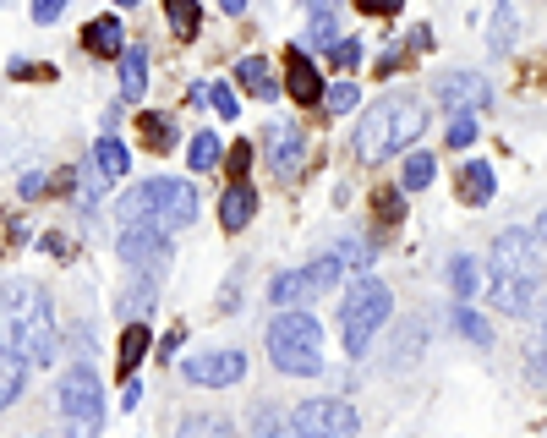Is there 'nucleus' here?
<instances>
[{
    "instance_id": "603ef678",
    "label": "nucleus",
    "mask_w": 547,
    "mask_h": 438,
    "mask_svg": "<svg viewBox=\"0 0 547 438\" xmlns=\"http://www.w3.org/2000/svg\"><path fill=\"white\" fill-rule=\"evenodd\" d=\"M115 6H143V0H115Z\"/></svg>"
},
{
    "instance_id": "09e8293b",
    "label": "nucleus",
    "mask_w": 547,
    "mask_h": 438,
    "mask_svg": "<svg viewBox=\"0 0 547 438\" xmlns=\"http://www.w3.org/2000/svg\"><path fill=\"white\" fill-rule=\"evenodd\" d=\"M531 367L547 378V307H542V351H537V362H531Z\"/></svg>"
},
{
    "instance_id": "4c0bfd02",
    "label": "nucleus",
    "mask_w": 547,
    "mask_h": 438,
    "mask_svg": "<svg viewBox=\"0 0 547 438\" xmlns=\"http://www.w3.org/2000/svg\"><path fill=\"white\" fill-rule=\"evenodd\" d=\"M181 433H230V417H186Z\"/></svg>"
},
{
    "instance_id": "9b49d317",
    "label": "nucleus",
    "mask_w": 547,
    "mask_h": 438,
    "mask_svg": "<svg viewBox=\"0 0 547 438\" xmlns=\"http://www.w3.org/2000/svg\"><path fill=\"white\" fill-rule=\"evenodd\" d=\"M263 159H269L274 176H301V165H307V132L296 121H274L263 132Z\"/></svg>"
},
{
    "instance_id": "39448f33",
    "label": "nucleus",
    "mask_w": 547,
    "mask_h": 438,
    "mask_svg": "<svg viewBox=\"0 0 547 438\" xmlns=\"http://www.w3.org/2000/svg\"><path fill=\"white\" fill-rule=\"evenodd\" d=\"M159 219V225H170V230H181V225H192L197 219V192H192V181H176V176H159V181H143V187H132L121 198V225L126 219Z\"/></svg>"
},
{
    "instance_id": "de8ad7c7",
    "label": "nucleus",
    "mask_w": 547,
    "mask_h": 438,
    "mask_svg": "<svg viewBox=\"0 0 547 438\" xmlns=\"http://www.w3.org/2000/svg\"><path fill=\"white\" fill-rule=\"evenodd\" d=\"M121 406H126V411H137V406H143V384H137V378H132V384H126Z\"/></svg>"
},
{
    "instance_id": "6ab92c4d",
    "label": "nucleus",
    "mask_w": 547,
    "mask_h": 438,
    "mask_svg": "<svg viewBox=\"0 0 547 438\" xmlns=\"http://www.w3.org/2000/svg\"><path fill=\"white\" fill-rule=\"evenodd\" d=\"M83 50H88V55H99V61L121 55V50H126V39H121V22H115V17H93L88 28H83Z\"/></svg>"
},
{
    "instance_id": "c9c22d12",
    "label": "nucleus",
    "mask_w": 547,
    "mask_h": 438,
    "mask_svg": "<svg viewBox=\"0 0 547 438\" xmlns=\"http://www.w3.org/2000/svg\"><path fill=\"white\" fill-rule=\"evenodd\" d=\"M334 252H340V258H345V269H356V274H362L367 263H372V247H367V241H340Z\"/></svg>"
},
{
    "instance_id": "f3484780",
    "label": "nucleus",
    "mask_w": 547,
    "mask_h": 438,
    "mask_svg": "<svg viewBox=\"0 0 547 438\" xmlns=\"http://www.w3.org/2000/svg\"><path fill=\"white\" fill-rule=\"evenodd\" d=\"M22 384H28V356L22 351H11L6 340H0V406H17V395H22Z\"/></svg>"
},
{
    "instance_id": "f257e3e1",
    "label": "nucleus",
    "mask_w": 547,
    "mask_h": 438,
    "mask_svg": "<svg viewBox=\"0 0 547 438\" xmlns=\"http://www.w3.org/2000/svg\"><path fill=\"white\" fill-rule=\"evenodd\" d=\"M0 340L22 351L33 367H50L61 356V334H55V307L50 291L33 280H0Z\"/></svg>"
},
{
    "instance_id": "393cba45",
    "label": "nucleus",
    "mask_w": 547,
    "mask_h": 438,
    "mask_svg": "<svg viewBox=\"0 0 547 438\" xmlns=\"http://www.w3.org/2000/svg\"><path fill=\"white\" fill-rule=\"evenodd\" d=\"M307 44H318V50H334V6L329 0H318L307 17Z\"/></svg>"
},
{
    "instance_id": "f03ea898",
    "label": "nucleus",
    "mask_w": 547,
    "mask_h": 438,
    "mask_svg": "<svg viewBox=\"0 0 547 438\" xmlns=\"http://www.w3.org/2000/svg\"><path fill=\"white\" fill-rule=\"evenodd\" d=\"M422 126H427V110L416 105V99H405V94L378 99V105L362 110V121H356L351 154L362 159V165H383V159L405 154V143H416Z\"/></svg>"
},
{
    "instance_id": "f704fd0d",
    "label": "nucleus",
    "mask_w": 547,
    "mask_h": 438,
    "mask_svg": "<svg viewBox=\"0 0 547 438\" xmlns=\"http://www.w3.org/2000/svg\"><path fill=\"white\" fill-rule=\"evenodd\" d=\"M334 66H345V72H356L362 66V39H334Z\"/></svg>"
},
{
    "instance_id": "a878e982",
    "label": "nucleus",
    "mask_w": 547,
    "mask_h": 438,
    "mask_svg": "<svg viewBox=\"0 0 547 438\" xmlns=\"http://www.w3.org/2000/svg\"><path fill=\"white\" fill-rule=\"evenodd\" d=\"M476 285H482V274H476V258H465V252H455V258H449V291H455L460 302H465V296H471Z\"/></svg>"
},
{
    "instance_id": "864d4df0",
    "label": "nucleus",
    "mask_w": 547,
    "mask_h": 438,
    "mask_svg": "<svg viewBox=\"0 0 547 438\" xmlns=\"http://www.w3.org/2000/svg\"><path fill=\"white\" fill-rule=\"evenodd\" d=\"M307 6H318V0H307Z\"/></svg>"
},
{
    "instance_id": "a19ab883",
    "label": "nucleus",
    "mask_w": 547,
    "mask_h": 438,
    "mask_svg": "<svg viewBox=\"0 0 547 438\" xmlns=\"http://www.w3.org/2000/svg\"><path fill=\"white\" fill-rule=\"evenodd\" d=\"M61 11H66V0H33V22H39V28H50Z\"/></svg>"
},
{
    "instance_id": "ddd939ff",
    "label": "nucleus",
    "mask_w": 547,
    "mask_h": 438,
    "mask_svg": "<svg viewBox=\"0 0 547 438\" xmlns=\"http://www.w3.org/2000/svg\"><path fill=\"white\" fill-rule=\"evenodd\" d=\"M285 94L296 99V105H318L323 99V77H318V66H312L307 44L285 50Z\"/></svg>"
},
{
    "instance_id": "2f4dec72",
    "label": "nucleus",
    "mask_w": 547,
    "mask_h": 438,
    "mask_svg": "<svg viewBox=\"0 0 547 438\" xmlns=\"http://www.w3.org/2000/svg\"><path fill=\"white\" fill-rule=\"evenodd\" d=\"M487 44H493V50H509V44H515V6H498V11H493Z\"/></svg>"
},
{
    "instance_id": "4468645a",
    "label": "nucleus",
    "mask_w": 547,
    "mask_h": 438,
    "mask_svg": "<svg viewBox=\"0 0 547 438\" xmlns=\"http://www.w3.org/2000/svg\"><path fill=\"white\" fill-rule=\"evenodd\" d=\"M487 291H493L498 313H515V318H526L531 302H537V280H520V274H509V269H493Z\"/></svg>"
},
{
    "instance_id": "c03bdc74",
    "label": "nucleus",
    "mask_w": 547,
    "mask_h": 438,
    "mask_svg": "<svg viewBox=\"0 0 547 438\" xmlns=\"http://www.w3.org/2000/svg\"><path fill=\"white\" fill-rule=\"evenodd\" d=\"M356 6H362L367 17H394V11L405 6V0H356Z\"/></svg>"
},
{
    "instance_id": "e433bc0d",
    "label": "nucleus",
    "mask_w": 547,
    "mask_h": 438,
    "mask_svg": "<svg viewBox=\"0 0 547 438\" xmlns=\"http://www.w3.org/2000/svg\"><path fill=\"white\" fill-rule=\"evenodd\" d=\"M208 105H214L219 115H225V121H236V115H241L236 94H230V83H214V88H208Z\"/></svg>"
},
{
    "instance_id": "423d86ee",
    "label": "nucleus",
    "mask_w": 547,
    "mask_h": 438,
    "mask_svg": "<svg viewBox=\"0 0 547 438\" xmlns=\"http://www.w3.org/2000/svg\"><path fill=\"white\" fill-rule=\"evenodd\" d=\"M55 406L66 411V422L72 428H99L104 422V389H99V373L93 367H66L61 384H55Z\"/></svg>"
},
{
    "instance_id": "dca6fc26",
    "label": "nucleus",
    "mask_w": 547,
    "mask_h": 438,
    "mask_svg": "<svg viewBox=\"0 0 547 438\" xmlns=\"http://www.w3.org/2000/svg\"><path fill=\"white\" fill-rule=\"evenodd\" d=\"M252 214H258V192H252L247 181H230L225 198H219V225H225V230H247Z\"/></svg>"
},
{
    "instance_id": "473e14b6",
    "label": "nucleus",
    "mask_w": 547,
    "mask_h": 438,
    "mask_svg": "<svg viewBox=\"0 0 547 438\" xmlns=\"http://www.w3.org/2000/svg\"><path fill=\"white\" fill-rule=\"evenodd\" d=\"M148 307H154V280L132 285V291L121 296V313H126V324H132V318H148Z\"/></svg>"
},
{
    "instance_id": "f8f14e48",
    "label": "nucleus",
    "mask_w": 547,
    "mask_h": 438,
    "mask_svg": "<svg viewBox=\"0 0 547 438\" xmlns=\"http://www.w3.org/2000/svg\"><path fill=\"white\" fill-rule=\"evenodd\" d=\"M438 99H444V110H487L493 105V88H487L482 72H444L438 77Z\"/></svg>"
},
{
    "instance_id": "8fccbe9b",
    "label": "nucleus",
    "mask_w": 547,
    "mask_h": 438,
    "mask_svg": "<svg viewBox=\"0 0 547 438\" xmlns=\"http://www.w3.org/2000/svg\"><path fill=\"white\" fill-rule=\"evenodd\" d=\"M219 6H225V17H241V11H247V0H219Z\"/></svg>"
},
{
    "instance_id": "bb28decb",
    "label": "nucleus",
    "mask_w": 547,
    "mask_h": 438,
    "mask_svg": "<svg viewBox=\"0 0 547 438\" xmlns=\"http://www.w3.org/2000/svg\"><path fill=\"white\" fill-rule=\"evenodd\" d=\"M455 329H460L471 345H493V324H487V318L476 313V307H465V302L455 307Z\"/></svg>"
},
{
    "instance_id": "9d476101",
    "label": "nucleus",
    "mask_w": 547,
    "mask_h": 438,
    "mask_svg": "<svg viewBox=\"0 0 547 438\" xmlns=\"http://www.w3.org/2000/svg\"><path fill=\"white\" fill-rule=\"evenodd\" d=\"M181 373H186V384H197V389H230V384L247 378V356L241 351H203V356H186Z\"/></svg>"
},
{
    "instance_id": "0eeeda50",
    "label": "nucleus",
    "mask_w": 547,
    "mask_h": 438,
    "mask_svg": "<svg viewBox=\"0 0 547 438\" xmlns=\"http://www.w3.org/2000/svg\"><path fill=\"white\" fill-rule=\"evenodd\" d=\"M493 269H509V274H520V280H542V274H547V241H542V230L509 225L504 236L493 241Z\"/></svg>"
},
{
    "instance_id": "58836bf2",
    "label": "nucleus",
    "mask_w": 547,
    "mask_h": 438,
    "mask_svg": "<svg viewBox=\"0 0 547 438\" xmlns=\"http://www.w3.org/2000/svg\"><path fill=\"white\" fill-rule=\"evenodd\" d=\"M372 209H378V219H400V187H383L372 198Z\"/></svg>"
},
{
    "instance_id": "aec40b11",
    "label": "nucleus",
    "mask_w": 547,
    "mask_h": 438,
    "mask_svg": "<svg viewBox=\"0 0 547 438\" xmlns=\"http://www.w3.org/2000/svg\"><path fill=\"white\" fill-rule=\"evenodd\" d=\"M143 88H148V50L143 44H126L121 50V99H143Z\"/></svg>"
},
{
    "instance_id": "a18cd8bd",
    "label": "nucleus",
    "mask_w": 547,
    "mask_h": 438,
    "mask_svg": "<svg viewBox=\"0 0 547 438\" xmlns=\"http://www.w3.org/2000/svg\"><path fill=\"white\" fill-rule=\"evenodd\" d=\"M44 192H50V176H39V170L22 176V198H44Z\"/></svg>"
},
{
    "instance_id": "1a4fd4ad",
    "label": "nucleus",
    "mask_w": 547,
    "mask_h": 438,
    "mask_svg": "<svg viewBox=\"0 0 547 438\" xmlns=\"http://www.w3.org/2000/svg\"><path fill=\"white\" fill-rule=\"evenodd\" d=\"M290 433H362V417L351 400H301Z\"/></svg>"
},
{
    "instance_id": "6e6552de",
    "label": "nucleus",
    "mask_w": 547,
    "mask_h": 438,
    "mask_svg": "<svg viewBox=\"0 0 547 438\" xmlns=\"http://www.w3.org/2000/svg\"><path fill=\"white\" fill-rule=\"evenodd\" d=\"M115 247H121V258L132 263V269H165L170 263V225H159V219H148V214H143V225L126 219Z\"/></svg>"
},
{
    "instance_id": "37998d69",
    "label": "nucleus",
    "mask_w": 547,
    "mask_h": 438,
    "mask_svg": "<svg viewBox=\"0 0 547 438\" xmlns=\"http://www.w3.org/2000/svg\"><path fill=\"white\" fill-rule=\"evenodd\" d=\"M247 165H252V148L236 143V148H230V181H247Z\"/></svg>"
},
{
    "instance_id": "3c124183",
    "label": "nucleus",
    "mask_w": 547,
    "mask_h": 438,
    "mask_svg": "<svg viewBox=\"0 0 547 438\" xmlns=\"http://www.w3.org/2000/svg\"><path fill=\"white\" fill-rule=\"evenodd\" d=\"M537 230H542V241H547V209L537 214Z\"/></svg>"
},
{
    "instance_id": "412c9836",
    "label": "nucleus",
    "mask_w": 547,
    "mask_h": 438,
    "mask_svg": "<svg viewBox=\"0 0 547 438\" xmlns=\"http://www.w3.org/2000/svg\"><path fill=\"white\" fill-rule=\"evenodd\" d=\"M148 345H154V334H148V324H143V318H132V324H126V334H121V356H115L126 378L137 373V362L148 356Z\"/></svg>"
},
{
    "instance_id": "cd10ccee",
    "label": "nucleus",
    "mask_w": 547,
    "mask_h": 438,
    "mask_svg": "<svg viewBox=\"0 0 547 438\" xmlns=\"http://www.w3.org/2000/svg\"><path fill=\"white\" fill-rule=\"evenodd\" d=\"M165 17H170V28H176L181 39H192L197 22H203V6H197V0H165Z\"/></svg>"
},
{
    "instance_id": "7c9ffc66",
    "label": "nucleus",
    "mask_w": 547,
    "mask_h": 438,
    "mask_svg": "<svg viewBox=\"0 0 547 438\" xmlns=\"http://www.w3.org/2000/svg\"><path fill=\"white\" fill-rule=\"evenodd\" d=\"M362 105V88L351 83V77H345V83H334V88H323V110L329 115H345V110H356Z\"/></svg>"
},
{
    "instance_id": "2eb2a0df",
    "label": "nucleus",
    "mask_w": 547,
    "mask_h": 438,
    "mask_svg": "<svg viewBox=\"0 0 547 438\" xmlns=\"http://www.w3.org/2000/svg\"><path fill=\"white\" fill-rule=\"evenodd\" d=\"M318 280H312V269H290V274H274L269 280V302L274 307H307L318 302Z\"/></svg>"
},
{
    "instance_id": "20e7f679",
    "label": "nucleus",
    "mask_w": 547,
    "mask_h": 438,
    "mask_svg": "<svg viewBox=\"0 0 547 438\" xmlns=\"http://www.w3.org/2000/svg\"><path fill=\"white\" fill-rule=\"evenodd\" d=\"M389 307H394L389 285H383L378 274H356L351 291H345V307H340V340H345V351L367 356L372 334L389 324Z\"/></svg>"
},
{
    "instance_id": "72a5a7b5",
    "label": "nucleus",
    "mask_w": 547,
    "mask_h": 438,
    "mask_svg": "<svg viewBox=\"0 0 547 438\" xmlns=\"http://www.w3.org/2000/svg\"><path fill=\"white\" fill-rule=\"evenodd\" d=\"M471 143H476V115L455 110V115H449V148H471Z\"/></svg>"
},
{
    "instance_id": "b1692460",
    "label": "nucleus",
    "mask_w": 547,
    "mask_h": 438,
    "mask_svg": "<svg viewBox=\"0 0 547 438\" xmlns=\"http://www.w3.org/2000/svg\"><path fill=\"white\" fill-rule=\"evenodd\" d=\"M93 165H99V176H104V181H121L132 159H126V148L115 143V137H99V143H93Z\"/></svg>"
},
{
    "instance_id": "5701e85b",
    "label": "nucleus",
    "mask_w": 547,
    "mask_h": 438,
    "mask_svg": "<svg viewBox=\"0 0 547 438\" xmlns=\"http://www.w3.org/2000/svg\"><path fill=\"white\" fill-rule=\"evenodd\" d=\"M137 132H143V143L154 148V154H170V148H176V126H170V115H154V110H143V121H137Z\"/></svg>"
},
{
    "instance_id": "c756f323",
    "label": "nucleus",
    "mask_w": 547,
    "mask_h": 438,
    "mask_svg": "<svg viewBox=\"0 0 547 438\" xmlns=\"http://www.w3.org/2000/svg\"><path fill=\"white\" fill-rule=\"evenodd\" d=\"M422 187H433V154H411V159H405L400 192H422Z\"/></svg>"
},
{
    "instance_id": "ea45409f",
    "label": "nucleus",
    "mask_w": 547,
    "mask_h": 438,
    "mask_svg": "<svg viewBox=\"0 0 547 438\" xmlns=\"http://www.w3.org/2000/svg\"><path fill=\"white\" fill-rule=\"evenodd\" d=\"M285 428H290V422L279 417V411H269V406H263L258 417H252V433H285Z\"/></svg>"
},
{
    "instance_id": "79ce46f5",
    "label": "nucleus",
    "mask_w": 547,
    "mask_h": 438,
    "mask_svg": "<svg viewBox=\"0 0 547 438\" xmlns=\"http://www.w3.org/2000/svg\"><path fill=\"white\" fill-rule=\"evenodd\" d=\"M416 351H422V329H416L411 340L400 334V340H394V367H400V362H416Z\"/></svg>"
},
{
    "instance_id": "7ed1b4c3",
    "label": "nucleus",
    "mask_w": 547,
    "mask_h": 438,
    "mask_svg": "<svg viewBox=\"0 0 547 438\" xmlns=\"http://www.w3.org/2000/svg\"><path fill=\"white\" fill-rule=\"evenodd\" d=\"M269 362L290 378H318L323 373V329L301 307H279L269 324Z\"/></svg>"
},
{
    "instance_id": "4be33fe9",
    "label": "nucleus",
    "mask_w": 547,
    "mask_h": 438,
    "mask_svg": "<svg viewBox=\"0 0 547 438\" xmlns=\"http://www.w3.org/2000/svg\"><path fill=\"white\" fill-rule=\"evenodd\" d=\"M236 83L258 99H274V77H269V61H263V55H247V61L236 66Z\"/></svg>"
},
{
    "instance_id": "49530a36",
    "label": "nucleus",
    "mask_w": 547,
    "mask_h": 438,
    "mask_svg": "<svg viewBox=\"0 0 547 438\" xmlns=\"http://www.w3.org/2000/svg\"><path fill=\"white\" fill-rule=\"evenodd\" d=\"M400 50H405V44H394L389 55H378V72H383V77H389V72H400Z\"/></svg>"
},
{
    "instance_id": "c85d7f7f",
    "label": "nucleus",
    "mask_w": 547,
    "mask_h": 438,
    "mask_svg": "<svg viewBox=\"0 0 547 438\" xmlns=\"http://www.w3.org/2000/svg\"><path fill=\"white\" fill-rule=\"evenodd\" d=\"M186 165L203 176V170H214L219 165V137L214 132H192V154H186Z\"/></svg>"
},
{
    "instance_id": "a211bd4d",
    "label": "nucleus",
    "mask_w": 547,
    "mask_h": 438,
    "mask_svg": "<svg viewBox=\"0 0 547 438\" xmlns=\"http://www.w3.org/2000/svg\"><path fill=\"white\" fill-rule=\"evenodd\" d=\"M498 192V176L493 165H482V159H471V165L460 170V203H471V209H482V203H493Z\"/></svg>"
}]
</instances>
